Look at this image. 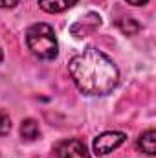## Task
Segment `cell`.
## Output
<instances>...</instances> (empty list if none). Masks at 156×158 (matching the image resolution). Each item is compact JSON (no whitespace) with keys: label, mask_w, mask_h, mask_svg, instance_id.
<instances>
[{"label":"cell","mask_w":156,"mask_h":158,"mask_svg":"<svg viewBox=\"0 0 156 158\" xmlns=\"http://www.w3.org/2000/svg\"><path fill=\"white\" fill-rule=\"evenodd\" d=\"M9 131H11V118L6 110L0 109V136L9 134Z\"/></svg>","instance_id":"30bf717a"},{"label":"cell","mask_w":156,"mask_h":158,"mask_svg":"<svg viewBox=\"0 0 156 158\" xmlns=\"http://www.w3.org/2000/svg\"><path fill=\"white\" fill-rule=\"evenodd\" d=\"M125 140H127V134H125V132H119V131H107V132L99 134V136L94 140V153L99 155V156H105V155L112 153L114 149H117Z\"/></svg>","instance_id":"3957f363"},{"label":"cell","mask_w":156,"mask_h":158,"mask_svg":"<svg viewBox=\"0 0 156 158\" xmlns=\"http://www.w3.org/2000/svg\"><path fill=\"white\" fill-rule=\"evenodd\" d=\"M2 57H4V53H2V48H0V63H2Z\"/></svg>","instance_id":"4fadbf2b"},{"label":"cell","mask_w":156,"mask_h":158,"mask_svg":"<svg viewBox=\"0 0 156 158\" xmlns=\"http://www.w3.org/2000/svg\"><path fill=\"white\" fill-rule=\"evenodd\" d=\"M127 4H130V6H145L149 0H125Z\"/></svg>","instance_id":"7c38bea8"},{"label":"cell","mask_w":156,"mask_h":158,"mask_svg":"<svg viewBox=\"0 0 156 158\" xmlns=\"http://www.w3.org/2000/svg\"><path fill=\"white\" fill-rule=\"evenodd\" d=\"M20 136L24 140H30V142L35 140V138H39V123L31 118L24 119L20 123Z\"/></svg>","instance_id":"ba28073f"},{"label":"cell","mask_w":156,"mask_h":158,"mask_svg":"<svg viewBox=\"0 0 156 158\" xmlns=\"http://www.w3.org/2000/svg\"><path fill=\"white\" fill-rule=\"evenodd\" d=\"M99 26H101V17L96 15V13H88L84 19L77 20V22L70 28V31H72L76 37H86V35H90L92 31H96Z\"/></svg>","instance_id":"5b68a950"},{"label":"cell","mask_w":156,"mask_h":158,"mask_svg":"<svg viewBox=\"0 0 156 158\" xmlns=\"http://www.w3.org/2000/svg\"><path fill=\"white\" fill-rule=\"evenodd\" d=\"M138 149H142L145 155L153 156L156 153V131L154 129H149L145 131L140 138H138Z\"/></svg>","instance_id":"52a82bcc"},{"label":"cell","mask_w":156,"mask_h":158,"mask_svg":"<svg viewBox=\"0 0 156 158\" xmlns=\"http://www.w3.org/2000/svg\"><path fill=\"white\" fill-rule=\"evenodd\" d=\"M79 0H39V7L44 13H63L70 7H74Z\"/></svg>","instance_id":"8992f818"},{"label":"cell","mask_w":156,"mask_h":158,"mask_svg":"<svg viewBox=\"0 0 156 158\" xmlns=\"http://www.w3.org/2000/svg\"><path fill=\"white\" fill-rule=\"evenodd\" d=\"M70 77L86 96H107L116 88L119 70L114 61L97 48H86L68 63Z\"/></svg>","instance_id":"6da1fadb"},{"label":"cell","mask_w":156,"mask_h":158,"mask_svg":"<svg viewBox=\"0 0 156 158\" xmlns=\"http://www.w3.org/2000/svg\"><path fill=\"white\" fill-rule=\"evenodd\" d=\"M117 28L121 30L123 35H136L142 30V26L136 19H121V20H117Z\"/></svg>","instance_id":"9c48e42d"},{"label":"cell","mask_w":156,"mask_h":158,"mask_svg":"<svg viewBox=\"0 0 156 158\" xmlns=\"http://www.w3.org/2000/svg\"><path fill=\"white\" fill-rule=\"evenodd\" d=\"M18 2H20V0H0V7H4V9H7V7H15Z\"/></svg>","instance_id":"8fae6325"},{"label":"cell","mask_w":156,"mask_h":158,"mask_svg":"<svg viewBox=\"0 0 156 158\" xmlns=\"http://www.w3.org/2000/svg\"><path fill=\"white\" fill-rule=\"evenodd\" d=\"M26 44H28L30 52L35 57L44 59V61H51L59 53V44H57V39H55V31L50 24H44V22H37V24L28 28Z\"/></svg>","instance_id":"7a4b0ae2"},{"label":"cell","mask_w":156,"mask_h":158,"mask_svg":"<svg viewBox=\"0 0 156 158\" xmlns=\"http://www.w3.org/2000/svg\"><path fill=\"white\" fill-rule=\"evenodd\" d=\"M55 153H57V158H90L86 145L74 138L57 143Z\"/></svg>","instance_id":"277c9868"}]
</instances>
